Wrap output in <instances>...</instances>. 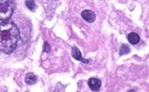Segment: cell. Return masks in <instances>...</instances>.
<instances>
[{
    "label": "cell",
    "mask_w": 149,
    "mask_h": 92,
    "mask_svg": "<svg viewBox=\"0 0 149 92\" xmlns=\"http://www.w3.org/2000/svg\"><path fill=\"white\" fill-rule=\"evenodd\" d=\"M19 40V31L14 22H0V51L11 53L16 50Z\"/></svg>",
    "instance_id": "obj_1"
},
{
    "label": "cell",
    "mask_w": 149,
    "mask_h": 92,
    "mask_svg": "<svg viewBox=\"0 0 149 92\" xmlns=\"http://www.w3.org/2000/svg\"><path fill=\"white\" fill-rule=\"evenodd\" d=\"M14 0H0V20H7L13 14Z\"/></svg>",
    "instance_id": "obj_2"
},
{
    "label": "cell",
    "mask_w": 149,
    "mask_h": 92,
    "mask_svg": "<svg viewBox=\"0 0 149 92\" xmlns=\"http://www.w3.org/2000/svg\"><path fill=\"white\" fill-rule=\"evenodd\" d=\"M81 16L86 21L90 22V23L95 21V19H96V14H95L92 10H84L82 12Z\"/></svg>",
    "instance_id": "obj_3"
},
{
    "label": "cell",
    "mask_w": 149,
    "mask_h": 92,
    "mask_svg": "<svg viewBox=\"0 0 149 92\" xmlns=\"http://www.w3.org/2000/svg\"><path fill=\"white\" fill-rule=\"evenodd\" d=\"M100 86H101L100 80H98V78H90L88 80V87H90L91 90L98 91L100 89Z\"/></svg>",
    "instance_id": "obj_4"
},
{
    "label": "cell",
    "mask_w": 149,
    "mask_h": 92,
    "mask_svg": "<svg viewBox=\"0 0 149 92\" xmlns=\"http://www.w3.org/2000/svg\"><path fill=\"white\" fill-rule=\"evenodd\" d=\"M72 56L76 60H78V61H81L83 63H88V60H84L82 58V55H81V52L78 50V48L76 47H73L72 48Z\"/></svg>",
    "instance_id": "obj_5"
},
{
    "label": "cell",
    "mask_w": 149,
    "mask_h": 92,
    "mask_svg": "<svg viewBox=\"0 0 149 92\" xmlns=\"http://www.w3.org/2000/svg\"><path fill=\"white\" fill-rule=\"evenodd\" d=\"M128 41H130L131 44H137L140 41V37L137 33L135 32H131L129 35H128Z\"/></svg>",
    "instance_id": "obj_6"
},
{
    "label": "cell",
    "mask_w": 149,
    "mask_h": 92,
    "mask_svg": "<svg viewBox=\"0 0 149 92\" xmlns=\"http://www.w3.org/2000/svg\"><path fill=\"white\" fill-rule=\"evenodd\" d=\"M25 81H26V83L28 85H33V84H35L36 83L37 77L32 73H30V74L27 75L26 77H25Z\"/></svg>",
    "instance_id": "obj_7"
},
{
    "label": "cell",
    "mask_w": 149,
    "mask_h": 92,
    "mask_svg": "<svg viewBox=\"0 0 149 92\" xmlns=\"http://www.w3.org/2000/svg\"><path fill=\"white\" fill-rule=\"evenodd\" d=\"M130 52V48L127 44H122L120 47V54L122 55V54H127L128 53Z\"/></svg>",
    "instance_id": "obj_8"
},
{
    "label": "cell",
    "mask_w": 149,
    "mask_h": 92,
    "mask_svg": "<svg viewBox=\"0 0 149 92\" xmlns=\"http://www.w3.org/2000/svg\"><path fill=\"white\" fill-rule=\"evenodd\" d=\"M26 6L30 10L34 11L36 7V4L34 2V0H27L26 1Z\"/></svg>",
    "instance_id": "obj_9"
},
{
    "label": "cell",
    "mask_w": 149,
    "mask_h": 92,
    "mask_svg": "<svg viewBox=\"0 0 149 92\" xmlns=\"http://www.w3.org/2000/svg\"><path fill=\"white\" fill-rule=\"evenodd\" d=\"M50 45H49V43H44V48H43V50H44V52H46V53H49L50 52Z\"/></svg>",
    "instance_id": "obj_10"
}]
</instances>
